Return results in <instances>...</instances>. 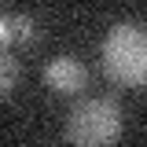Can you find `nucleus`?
I'll return each mask as SVG.
<instances>
[{
  "label": "nucleus",
  "mask_w": 147,
  "mask_h": 147,
  "mask_svg": "<svg viewBox=\"0 0 147 147\" xmlns=\"http://www.w3.org/2000/svg\"><path fill=\"white\" fill-rule=\"evenodd\" d=\"M99 63L114 85L144 88L147 85V26H140V22L110 26L103 37V48H99Z\"/></svg>",
  "instance_id": "1"
},
{
  "label": "nucleus",
  "mask_w": 147,
  "mask_h": 147,
  "mask_svg": "<svg viewBox=\"0 0 147 147\" xmlns=\"http://www.w3.org/2000/svg\"><path fill=\"white\" fill-rule=\"evenodd\" d=\"M63 136L77 147H107L121 136V110L114 99H81L66 114Z\"/></svg>",
  "instance_id": "2"
},
{
  "label": "nucleus",
  "mask_w": 147,
  "mask_h": 147,
  "mask_svg": "<svg viewBox=\"0 0 147 147\" xmlns=\"http://www.w3.org/2000/svg\"><path fill=\"white\" fill-rule=\"evenodd\" d=\"M44 81H48V88L59 92V96H77V92L88 85V70H85L77 59H70V55H59V59H52V63L44 66Z\"/></svg>",
  "instance_id": "3"
},
{
  "label": "nucleus",
  "mask_w": 147,
  "mask_h": 147,
  "mask_svg": "<svg viewBox=\"0 0 147 147\" xmlns=\"http://www.w3.org/2000/svg\"><path fill=\"white\" fill-rule=\"evenodd\" d=\"M18 77H22V66H18L15 55L0 52V96H7V92L18 85Z\"/></svg>",
  "instance_id": "4"
},
{
  "label": "nucleus",
  "mask_w": 147,
  "mask_h": 147,
  "mask_svg": "<svg viewBox=\"0 0 147 147\" xmlns=\"http://www.w3.org/2000/svg\"><path fill=\"white\" fill-rule=\"evenodd\" d=\"M11 33H15L18 40H26V44H33V40H37L33 18H30V15H18V18H15V26H11Z\"/></svg>",
  "instance_id": "5"
},
{
  "label": "nucleus",
  "mask_w": 147,
  "mask_h": 147,
  "mask_svg": "<svg viewBox=\"0 0 147 147\" xmlns=\"http://www.w3.org/2000/svg\"><path fill=\"white\" fill-rule=\"evenodd\" d=\"M7 37H11V33H7V30H4V22H0V40H7Z\"/></svg>",
  "instance_id": "6"
}]
</instances>
